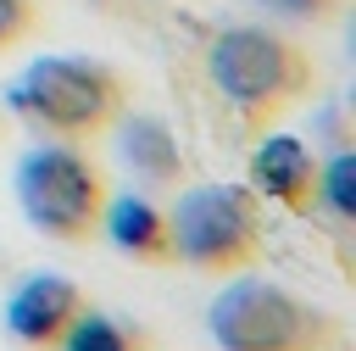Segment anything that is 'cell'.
<instances>
[{
  "label": "cell",
  "instance_id": "1",
  "mask_svg": "<svg viewBox=\"0 0 356 351\" xmlns=\"http://www.w3.org/2000/svg\"><path fill=\"white\" fill-rule=\"evenodd\" d=\"M206 78L234 123L256 139L317 95V56L267 22H234L206 45Z\"/></svg>",
  "mask_w": 356,
  "mask_h": 351
},
{
  "label": "cell",
  "instance_id": "2",
  "mask_svg": "<svg viewBox=\"0 0 356 351\" xmlns=\"http://www.w3.org/2000/svg\"><path fill=\"white\" fill-rule=\"evenodd\" d=\"M6 111L22 117L33 134L78 145V139H100L111 134V123L128 111V78L111 61L95 56H33L11 89H6Z\"/></svg>",
  "mask_w": 356,
  "mask_h": 351
},
{
  "label": "cell",
  "instance_id": "3",
  "mask_svg": "<svg viewBox=\"0 0 356 351\" xmlns=\"http://www.w3.org/2000/svg\"><path fill=\"white\" fill-rule=\"evenodd\" d=\"M206 334L217 351H350V334L328 306L261 279L256 267L222 279L206 306Z\"/></svg>",
  "mask_w": 356,
  "mask_h": 351
},
{
  "label": "cell",
  "instance_id": "4",
  "mask_svg": "<svg viewBox=\"0 0 356 351\" xmlns=\"http://www.w3.org/2000/svg\"><path fill=\"white\" fill-rule=\"evenodd\" d=\"M106 195H111L106 173L78 145L44 139L17 162V206H22L28 228H39L56 245H89L100 234Z\"/></svg>",
  "mask_w": 356,
  "mask_h": 351
},
{
  "label": "cell",
  "instance_id": "5",
  "mask_svg": "<svg viewBox=\"0 0 356 351\" xmlns=\"http://www.w3.org/2000/svg\"><path fill=\"white\" fill-rule=\"evenodd\" d=\"M167 223H172V240H178V262L195 267V273L234 279V273L261 267V256H267V228H261L250 189L184 184Z\"/></svg>",
  "mask_w": 356,
  "mask_h": 351
},
{
  "label": "cell",
  "instance_id": "6",
  "mask_svg": "<svg viewBox=\"0 0 356 351\" xmlns=\"http://www.w3.org/2000/svg\"><path fill=\"white\" fill-rule=\"evenodd\" d=\"M245 178H250V195L278 201L289 217H312L317 212V156L295 134H278V128L256 134Z\"/></svg>",
  "mask_w": 356,
  "mask_h": 351
},
{
  "label": "cell",
  "instance_id": "7",
  "mask_svg": "<svg viewBox=\"0 0 356 351\" xmlns=\"http://www.w3.org/2000/svg\"><path fill=\"white\" fill-rule=\"evenodd\" d=\"M83 306H89V295H83L72 279H61V273H33V279H22V284L11 290V301H6V329H11L17 345H28V351H61V340H67V329L78 323Z\"/></svg>",
  "mask_w": 356,
  "mask_h": 351
},
{
  "label": "cell",
  "instance_id": "8",
  "mask_svg": "<svg viewBox=\"0 0 356 351\" xmlns=\"http://www.w3.org/2000/svg\"><path fill=\"white\" fill-rule=\"evenodd\" d=\"M100 234L134 256L139 267H178V240H172V223L167 212L150 201V195H106V212H100Z\"/></svg>",
  "mask_w": 356,
  "mask_h": 351
},
{
  "label": "cell",
  "instance_id": "9",
  "mask_svg": "<svg viewBox=\"0 0 356 351\" xmlns=\"http://www.w3.org/2000/svg\"><path fill=\"white\" fill-rule=\"evenodd\" d=\"M111 134H117V156H122V167L139 178V184H161V189H178L184 184V145H178V134L156 117V111H122L117 123H111Z\"/></svg>",
  "mask_w": 356,
  "mask_h": 351
},
{
  "label": "cell",
  "instance_id": "10",
  "mask_svg": "<svg viewBox=\"0 0 356 351\" xmlns=\"http://www.w3.org/2000/svg\"><path fill=\"white\" fill-rule=\"evenodd\" d=\"M61 351H150V340H145L139 329H128L122 318L83 306V312H78V323L67 329Z\"/></svg>",
  "mask_w": 356,
  "mask_h": 351
},
{
  "label": "cell",
  "instance_id": "11",
  "mask_svg": "<svg viewBox=\"0 0 356 351\" xmlns=\"http://www.w3.org/2000/svg\"><path fill=\"white\" fill-rule=\"evenodd\" d=\"M317 212H328L339 228L356 223V150L339 145L328 162H317Z\"/></svg>",
  "mask_w": 356,
  "mask_h": 351
},
{
  "label": "cell",
  "instance_id": "12",
  "mask_svg": "<svg viewBox=\"0 0 356 351\" xmlns=\"http://www.w3.org/2000/svg\"><path fill=\"white\" fill-rule=\"evenodd\" d=\"M39 33V0H0V56Z\"/></svg>",
  "mask_w": 356,
  "mask_h": 351
},
{
  "label": "cell",
  "instance_id": "13",
  "mask_svg": "<svg viewBox=\"0 0 356 351\" xmlns=\"http://www.w3.org/2000/svg\"><path fill=\"white\" fill-rule=\"evenodd\" d=\"M267 6L273 17H289V22H334L345 11V0H256Z\"/></svg>",
  "mask_w": 356,
  "mask_h": 351
},
{
  "label": "cell",
  "instance_id": "14",
  "mask_svg": "<svg viewBox=\"0 0 356 351\" xmlns=\"http://www.w3.org/2000/svg\"><path fill=\"white\" fill-rule=\"evenodd\" d=\"M0 134H6V111H0Z\"/></svg>",
  "mask_w": 356,
  "mask_h": 351
}]
</instances>
